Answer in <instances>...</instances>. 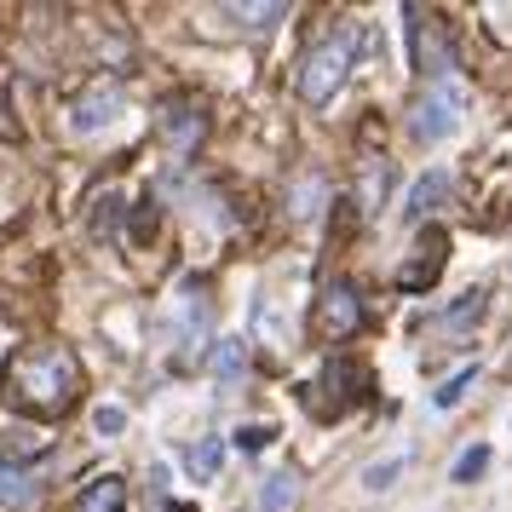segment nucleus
<instances>
[{
  "label": "nucleus",
  "instance_id": "nucleus-1",
  "mask_svg": "<svg viewBox=\"0 0 512 512\" xmlns=\"http://www.w3.org/2000/svg\"><path fill=\"white\" fill-rule=\"evenodd\" d=\"M81 392V363L70 346H35L12 357V397L35 415H64Z\"/></svg>",
  "mask_w": 512,
  "mask_h": 512
},
{
  "label": "nucleus",
  "instance_id": "nucleus-2",
  "mask_svg": "<svg viewBox=\"0 0 512 512\" xmlns=\"http://www.w3.org/2000/svg\"><path fill=\"white\" fill-rule=\"evenodd\" d=\"M351 64H357V29H340V35H328V41H317V47L305 52L300 64V98L311 104V110H323L328 98L346 87Z\"/></svg>",
  "mask_w": 512,
  "mask_h": 512
},
{
  "label": "nucleus",
  "instance_id": "nucleus-3",
  "mask_svg": "<svg viewBox=\"0 0 512 512\" xmlns=\"http://www.w3.org/2000/svg\"><path fill=\"white\" fill-rule=\"evenodd\" d=\"M208 340V300H202V282L190 277L179 288V300H173V317H167V363L173 369H190L196 357H202Z\"/></svg>",
  "mask_w": 512,
  "mask_h": 512
},
{
  "label": "nucleus",
  "instance_id": "nucleus-4",
  "mask_svg": "<svg viewBox=\"0 0 512 512\" xmlns=\"http://www.w3.org/2000/svg\"><path fill=\"white\" fill-rule=\"evenodd\" d=\"M403 29H409V58H415V70L438 87V81H455V47H449V35H443L420 6H403Z\"/></svg>",
  "mask_w": 512,
  "mask_h": 512
},
{
  "label": "nucleus",
  "instance_id": "nucleus-5",
  "mask_svg": "<svg viewBox=\"0 0 512 512\" xmlns=\"http://www.w3.org/2000/svg\"><path fill=\"white\" fill-rule=\"evenodd\" d=\"M455 127H461V87H455V81L426 87V93L415 98V110H409V139L438 144V139H449Z\"/></svg>",
  "mask_w": 512,
  "mask_h": 512
},
{
  "label": "nucleus",
  "instance_id": "nucleus-6",
  "mask_svg": "<svg viewBox=\"0 0 512 512\" xmlns=\"http://www.w3.org/2000/svg\"><path fill=\"white\" fill-rule=\"evenodd\" d=\"M357 328H363V294H357V282L334 277L317 294V334L323 340H351Z\"/></svg>",
  "mask_w": 512,
  "mask_h": 512
},
{
  "label": "nucleus",
  "instance_id": "nucleus-7",
  "mask_svg": "<svg viewBox=\"0 0 512 512\" xmlns=\"http://www.w3.org/2000/svg\"><path fill=\"white\" fill-rule=\"evenodd\" d=\"M116 116H121V87H93V93L75 98L70 127H75V133H104Z\"/></svg>",
  "mask_w": 512,
  "mask_h": 512
},
{
  "label": "nucleus",
  "instance_id": "nucleus-8",
  "mask_svg": "<svg viewBox=\"0 0 512 512\" xmlns=\"http://www.w3.org/2000/svg\"><path fill=\"white\" fill-rule=\"evenodd\" d=\"M162 133H167V144H173L179 156H190V150L202 144V133H208V116H202L196 104L179 98V104H167V110H162Z\"/></svg>",
  "mask_w": 512,
  "mask_h": 512
},
{
  "label": "nucleus",
  "instance_id": "nucleus-9",
  "mask_svg": "<svg viewBox=\"0 0 512 512\" xmlns=\"http://www.w3.org/2000/svg\"><path fill=\"white\" fill-rule=\"evenodd\" d=\"M449 190H455V179H449L443 167L420 173L415 190H409V202H403V219H409V225H420V219H426L432 208H443V202H449Z\"/></svg>",
  "mask_w": 512,
  "mask_h": 512
},
{
  "label": "nucleus",
  "instance_id": "nucleus-10",
  "mask_svg": "<svg viewBox=\"0 0 512 512\" xmlns=\"http://www.w3.org/2000/svg\"><path fill=\"white\" fill-rule=\"evenodd\" d=\"M443 248H449V236H443V231H426V242H420V259H415V265H409L397 282H403L409 294L432 288V282H438V271H443Z\"/></svg>",
  "mask_w": 512,
  "mask_h": 512
},
{
  "label": "nucleus",
  "instance_id": "nucleus-11",
  "mask_svg": "<svg viewBox=\"0 0 512 512\" xmlns=\"http://www.w3.org/2000/svg\"><path fill=\"white\" fill-rule=\"evenodd\" d=\"M208 369H213V380H219V386H236V380L248 374V340H242V334H225V340H213Z\"/></svg>",
  "mask_w": 512,
  "mask_h": 512
},
{
  "label": "nucleus",
  "instance_id": "nucleus-12",
  "mask_svg": "<svg viewBox=\"0 0 512 512\" xmlns=\"http://www.w3.org/2000/svg\"><path fill=\"white\" fill-rule=\"evenodd\" d=\"M323 202H328V179L317 173V167H305L300 179L288 185V213H294V219H317Z\"/></svg>",
  "mask_w": 512,
  "mask_h": 512
},
{
  "label": "nucleus",
  "instance_id": "nucleus-13",
  "mask_svg": "<svg viewBox=\"0 0 512 512\" xmlns=\"http://www.w3.org/2000/svg\"><path fill=\"white\" fill-rule=\"evenodd\" d=\"M35 495H41V484H35V472L0 455V507H35Z\"/></svg>",
  "mask_w": 512,
  "mask_h": 512
},
{
  "label": "nucleus",
  "instance_id": "nucleus-14",
  "mask_svg": "<svg viewBox=\"0 0 512 512\" xmlns=\"http://www.w3.org/2000/svg\"><path fill=\"white\" fill-rule=\"evenodd\" d=\"M219 466H225V438H196L185 449V472L196 478V484H213Z\"/></svg>",
  "mask_w": 512,
  "mask_h": 512
},
{
  "label": "nucleus",
  "instance_id": "nucleus-15",
  "mask_svg": "<svg viewBox=\"0 0 512 512\" xmlns=\"http://www.w3.org/2000/svg\"><path fill=\"white\" fill-rule=\"evenodd\" d=\"M294 501H300V472L294 466H282V472H271L259 484V512H288Z\"/></svg>",
  "mask_w": 512,
  "mask_h": 512
},
{
  "label": "nucleus",
  "instance_id": "nucleus-16",
  "mask_svg": "<svg viewBox=\"0 0 512 512\" xmlns=\"http://www.w3.org/2000/svg\"><path fill=\"white\" fill-rule=\"evenodd\" d=\"M121 507H127V478H98L75 501V512H121Z\"/></svg>",
  "mask_w": 512,
  "mask_h": 512
},
{
  "label": "nucleus",
  "instance_id": "nucleus-17",
  "mask_svg": "<svg viewBox=\"0 0 512 512\" xmlns=\"http://www.w3.org/2000/svg\"><path fill=\"white\" fill-rule=\"evenodd\" d=\"M478 317H484V288H466L455 305H443L438 311V328H472Z\"/></svg>",
  "mask_w": 512,
  "mask_h": 512
},
{
  "label": "nucleus",
  "instance_id": "nucleus-18",
  "mask_svg": "<svg viewBox=\"0 0 512 512\" xmlns=\"http://www.w3.org/2000/svg\"><path fill=\"white\" fill-rule=\"evenodd\" d=\"M403 466H409V455H386V461L363 466V478H357V484L369 489V495H380V489H392L397 478H403Z\"/></svg>",
  "mask_w": 512,
  "mask_h": 512
},
{
  "label": "nucleus",
  "instance_id": "nucleus-19",
  "mask_svg": "<svg viewBox=\"0 0 512 512\" xmlns=\"http://www.w3.org/2000/svg\"><path fill=\"white\" fill-rule=\"evenodd\" d=\"M472 380H478V363H466L461 374H449L438 392H432V403H438V409H455V403H461V397L472 392Z\"/></svg>",
  "mask_w": 512,
  "mask_h": 512
},
{
  "label": "nucleus",
  "instance_id": "nucleus-20",
  "mask_svg": "<svg viewBox=\"0 0 512 512\" xmlns=\"http://www.w3.org/2000/svg\"><path fill=\"white\" fill-rule=\"evenodd\" d=\"M225 18H242L248 29H271L277 18H288V6L282 0H271V6H225Z\"/></svg>",
  "mask_w": 512,
  "mask_h": 512
},
{
  "label": "nucleus",
  "instance_id": "nucleus-21",
  "mask_svg": "<svg viewBox=\"0 0 512 512\" xmlns=\"http://www.w3.org/2000/svg\"><path fill=\"white\" fill-rule=\"evenodd\" d=\"M484 472H489V443H472L461 461H455V472H449V478H455V484H478Z\"/></svg>",
  "mask_w": 512,
  "mask_h": 512
},
{
  "label": "nucleus",
  "instance_id": "nucleus-22",
  "mask_svg": "<svg viewBox=\"0 0 512 512\" xmlns=\"http://www.w3.org/2000/svg\"><path fill=\"white\" fill-rule=\"evenodd\" d=\"M93 432L98 438H121V432H127V409H121V403H98L93 409Z\"/></svg>",
  "mask_w": 512,
  "mask_h": 512
},
{
  "label": "nucleus",
  "instance_id": "nucleus-23",
  "mask_svg": "<svg viewBox=\"0 0 512 512\" xmlns=\"http://www.w3.org/2000/svg\"><path fill=\"white\" fill-rule=\"evenodd\" d=\"M271 443H277V426H271V420H265V426H259V420H248V426L236 432V449H248V455L271 449Z\"/></svg>",
  "mask_w": 512,
  "mask_h": 512
},
{
  "label": "nucleus",
  "instance_id": "nucleus-24",
  "mask_svg": "<svg viewBox=\"0 0 512 512\" xmlns=\"http://www.w3.org/2000/svg\"><path fill=\"white\" fill-rule=\"evenodd\" d=\"M150 512H185V507H173V501H167V489H150Z\"/></svg>",
  "mask_w": 512,
  "mask_h": 512
}]
</instances>
